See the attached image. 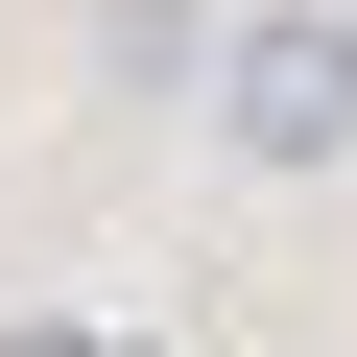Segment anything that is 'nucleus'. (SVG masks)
Listing matches in <instances>:
<instances>
[{
  "mask_svg": "<svg viewBox=\"0 0 357 357\" xmlns=\"http://www.w3.org/2000/svg\"><path fill=\"white\" fill-rule=\"evenodd\" d=\"M238 143H262V167H333V143H357V24L286 0V24L238 48Z\"/></svg>",
  "mask_w": 357,
  "mask_h": 357,
  "instance_id": "obj_1",
  "label": "nucleus"
}]
</instances>
